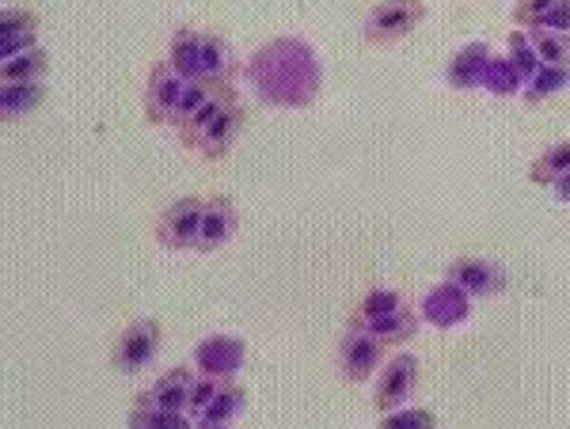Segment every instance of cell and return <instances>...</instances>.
<instances>
[{
    "mask_svg": "<svg viewBox=\"0 0 570 429\" xmlns=\"http://www.w3.org/2000/svg\"><path fill=\"white\" fill-rule=\"evenodd\" d=\"M252 80L274 107H308L320 91V61L308 42L278 39L252 58Z\"/></svg>",
    "mask_w": 570,
    "mask_h": 429,
    "instance_id": "6da1fadb",
    "label": "cell"
},
{
    "mask_svg": "<svg viewBox=\"0 0 570 429\" xmlns=\"http://www.w3.org/2000/svg\"><path fill=\"white\" fill-rule=\"evenodd\" d=\"M426 20L422 0H381L365 16V39L370 42H400Z\"/></svg>",
    "mask_w": 570,
    "mask_h": 429,
    "instance_id": "7a4b0ae2",
    "label": "cell"
},
{
    "mask_svg": "<svg viewBox=\"0 0 570 429\" xmlns=\"http://www.w3.org/2000/svg\"><path fill=\"white\" fill-rule=\"evenodd\" d=\"M156 353H160V323L153 316H141L122 327L110 361H115L118 372H141Z\"/></svg>",
    "mask_w": 570,
    "mask_h": 429,
    "instance_id": "3957f363",
    "label": "cell"
},
{
    "mask_svg": "<svg viewBox=\"0 0 570 429\" xmlns=\"http://www.w3.org/2000/svg\"><path fill=\"white\" fill-rule=\"evenodd\" d=\"M202 209H206L202 198H176L171 206H164L156 217V240L168 251H190L198 243Z\"/></svg>",
    "mask_w": 570,
    "mask_h": 429,
    "instance_id": "277c9868",
    "label": "cell"
},
{
    "mask_svg": "<svg viewBox=\"0 0 570 429\" xmlns=\"http://www.w3.org/2000/svg\"><path fill=\"white\" fill-rule=\"evenodd\" d=\"M240 126H244V107H240V99H236V103H228L217 118H209L202 130L183 137V144H187L190 152H198V157H206V160H220V157H228V149L236 144Z\"/></svg>",
    "mask_w": 570,
    "mask_h": 429,
    "instance_id": "5b68a950",
    "label": "cell"
},
{
    "mask_svg": "<svg viewBox=\"0 0 570 429\" xmlns=\"http://www.w3.org/2000/svg\"><path fill=\"white\" fill-rule=\"evenodd\" d=\"M190 80H183L168 61H156L149 72V84H145V118L153 126H171L176 122V107L187 91Z\"/></svg>",
    "mask_w": 570,
    "mask_h": 429,
    "instance_id": "8992f818",
    "label": "cell"
},
{
    "mask_svg": "<svg viewBox=\"0 0 570 429\" xmlns=\"http://www.w3.org/2000/svg\"><path fill=\"white\" fill-rule=\"evenodd\" d=\"M419 380V358L415 353H395L389 358V365H381V380H376V415H389V410L403 407L415 391Z\"/></svg>",
    "mask_w": 570,
    "mask_h": 429,
    "instance_id": "52a82bcc",
    "label": "cell"
},
{
    "mask_svg": "<svg viewBox=\"0 0 570 429\" xmlns=\"http://www.w3.org/2000/svg\"><path fill=\"white\" fill-rule=\"evenodd\" d=\"M381 365H384V342L376 339V335L362 331V327H354V331L343 339V350H338V369H343V380L362 385V380H370Z\"/></svg>",
    "mask_w": 570,
    "mask_h": 429,
    "instance_id": "ba28073f",
    "label": "cell"
},
{
    "mask_svg": "<svg viewBox=\"0 0 570 429\" xmlns=\"http://www.w3.org/2000/svg\"><path fill=\"white\" fill-rule=\"evenodd\" d=\"M468 312H472V293H464V289L456 286V281H449V278L422 297V319L441 327V331H445V327L464 323Z\"/></svg>",
    "mask_w": 570,
    "mask_h": 429,
    "instance_id": "9c48e42d",
    "label": "cell"
},
{
    "mask_svg": "<svg viewBox=\"0 0 570 429\" xmlns=\"http://www.w3.org/2000/svg\"><path fill=\"white\" fill-rule=\"evenodd\" d=\"M449 281L464 289L472 297H494L505 289V270L491 259H475V255H464V259L449 262Z\"/></svg>",
    "mask_w": 570,
    "mask_h": 429,
    "instance_id": "30bf717a",
    "label": "cell"
},
{
    "mask_svg": "<svg viewBox=\"0 0 570 429\" xmlns=\"http://www.w3.org/2000/svg\"><path fill=\"white\" fill-rule=\"evenodd\" d=\"M198 380V369H190V365H179V369L164 372L160 380L137 396V407H160V410H187L190 407V388H195ZM190 415V410H187Z\"/></svg>",
    "mask_w": 570,
    "mask_h": 429,
    "instance_id": "8fae6325",
    "label": "cell"
},
{
    "mask_svg": "<svg viewBox=\"0 0 570 429\" xmlns=\"http://www.w3.org/2000/svg\"><path fill=\"white\" fill-rule=\"evenodd\" d=\"M236 225H240V217H236V206L228 202V198H206V209H202V228H198V251H220L228 240L236 236Z\"/></svg>",
    "mask_w": 570,
    "mask_h": 429,
    "instance_id": "7c38bea8",
    "label": "cell"
},
{
    "mask_svg": "<svg viewBox=\"0 0 570 429\" xmlns=\"http://www.w3.org/2000/svg\"><path fill=\"white\" fill-rule=\"evenodd\" d=\"M35 39H39V16L31 8H4L0 12V53L4 58L31 50Z\"/></svg>",
    "mask_w": 570,
    "mask_h": 429,
    "instance_id": "4fadbf2b",
    "label": "cell"
},
{
    "mask_svg": "<svg viewBox=\"0 0 570 429\" xmlns=\"http://www.w3.org/2000/svg\"><path fill=\"white\" fill-rule=\"evenodd\" d=\"M198 372H214V377H233L244 361V342L228 339V335H217V339H206L195 353Z\"/></svg>",
    "mask_w": 570,
    "mask_h": 429,
    "instance_id": "5bb4252c",
    "label": "cell"
},
{
    "mask_svg": "<svg viewBox=\"0 0 570 429\" xmlns=\"http://www.w3.org/2000/svg\"><path fill=\"white\" fill-rule=\"evenodd\" d=\"M487 61H491V46L487 42H468L456 50V58L449 61V84L453 88H483V72Z\"/></svg>",
    "mask_w": 570,
    "mask_h": 429,
    "instance_id": "9a60e30c",
    "label": "cell"
},
{
    "mask_svg": "<svg viewBox=\"0 0 570 429\" xmlns=\"http://www.w3.org/2000/svg\"><path fill=\"white\" fill-rule=\"evenodd\" d=\"M236 72V53L233 46H228L220 34L214 31H202V58H198V80H233Z\"/></svg>",
    "mask_w": 570,
    "mask_h": 429,
    "instance_id": "2e32d148",
    "label": "cell"
},
{
    "mask_svg": "<svg viewBox=\"0 0 570 429\" xmlns=\"http://www.w3.org/2000/svg\"><path fill=\"white\" fill-rule=\"evenodd\" d=\"M198 58H202V31L190 23L176 27L168 42V66L179 72L183 80H198Z\"/></svg>",
    "mask_w": 570,
    "mask_h": 429,
    "instance_id": "e0dca14e",
    "label": "cell"
},
{
    "mask_svg": "<svg viewBox=\"0 0 570 429\" xmlns=\"http://www.w3.org/2000/svg\"><path fill=\"white\" fill-rule=\"evenodd\" d=\"M354 327H362V331H370L376 335L384 346H403L407 339H415V331H419V319L411 308H400V312H389V316H376V319H362V323H354Z\"/></svg>",
    "mask_w": 570,
    "mask_h": 429,
    "instance_id": "ac0fdd59",
    "label": "cell"
},
{
    "mask_svg": "<svg viewBox=\"0 0 570 429\" xmlns=\"http://www.w3.org/2000/svg\"><path fill=\"white\" fill-rule=\"evenodd\" d=\"M42 80H16V84H4V91H0V111H4V118H20L35 111L42 103Z\"/></svg>",
    "mask_w": 570,
    "mask_h": 429,
    "instance_id": "d6986e66",
    "label": "cell"
},
{
    "mask_svg": "<svg viewBox=\"0 0 570 429\" xmlns=\"http://www.w3.org/2000/svg\"><path fill=\"white\" fill-rule=\"evenodd\" d=\"M529 42H532V50H537L540 66L570 69V34L544 31V27H532V31H529Z\"/></svg>",
    "mask_w": 570,
    "mask_h": 429,
    "instance_id": "ffe728a7",
    "label": "cell"
},
{
    "mask_svg": "<svg viewBox=\"0 0 570 429\" xmlns=\"http://www.w3.org/2000/svg\"><path fill=\"white\" fill-rule=\"evenodd\" d=\"M567 171H570V141H559V144H551V149H544L537 160H532L529 179L540 182V187H551V182L563 179Z\"/></svg>",
    "mask_w": 570,
    "mask_h": 429,
    "instance_id": "44dd1931",
    "label": "cell"
},
{
    "mask_svg": "<svg viewBox=\"0 0 570 429\" xmlns=\"http://www.w3.org/2000/svg\"><path fill=\"white\" fill-rule=\"evenodd\" d=\"M240 410H244V388L240 385H228V380H225V388L217 391V399L206 410H202L195 422L198 426H225V422H233Z\"/></svg>",
    "mask_w": 570,
    "mask_h": 429,
    "instance_id": "7402d4cb",
    "label": "cell"
},
{
    "mask_svg": "<svg viewBox=\"0 0 570 429\" xmlns=\"http://www.w3.org/2000/svg\"><path fill=\"white\" fill-rule=\"evenodd\" d=\"M46 50L42 46H31V50L16 53V58H4V66H0V77H4V84H16V80H39L46 72Z\"/></svg>",
    "mask_w": 570,
    "mask_h": 429,
    "instance_id": "603a6c76",
    "label": "cell"
},
{
    "mask_svg": "<svg viewBox=\"0 0 570 429\" xmlns=\"http://www.w3.org/2000/svg\"><path fill=\"white\" fill-rule=\"evenodd\" d=\"M521 72L513 69L510 58H491L487 61V72H483V88L491 91V96H518L521 88Z\"/></svg>",
    "mask_w": 570,
    "mask_h": 429,
    "instance_id": "cb8c5ba5",
    "label": "cell"
},
{
    "mask_svg": "<svg viewBox=\"0 0 570 429\" xmlns=\"http://www.w3.org/2000/svg\"><path fill=\"white\" fill-rule=\"evenodd\" d=\"M400 308H407L403 293H395V289H370V293L362 297V305H357L354 323H362V319H376V316H389V312H400Z\"/></svg>",
    "mask_w": 570,
    "mask_h": 429,
    "instance_id": "d4e9b609",
    "label": "cell"
},
{
    "mask_svg": "<svg viewBox=\"0 0 570 429\" xmlns=\"http://www.w3.org/2000/svg\"><path fill=\"white\" fill-rule=\"evenodd\" d=\"M195 418L187 415V410H160V407H134L130 415V426L134 429H153V426H164V429H183L190 426Z\"/></svg>",
    "mask_w": 570,
    "mask_h": 429,
    "instance_id": "484cf974",
    "label": "cell"
},
{
    "mask_svg": "<svg viewBox=\"0 0 570 429\" xmlns=\"http://www.w3.org/2000/svg\"><path fill=\"white\" fill-rule=\"evenodd\" d=\"M570 84V69H559V66H540L537 77L529 80V103H540V99H548L551 91L567 88Z\"/></svg>",
    "mask_w": 570,
    "mask_h": 429,
    "instance_id": "4316f807",
    "label": "cell"
},
{
    "mask_svg": "<svg viewBox=\"0 0 570 429\" xmlns=\"http://www.w3.org/2000/svg\"><path fill=\"white\" fill-rule=\"evenodd\" d=\"M510 61H513V69H518L525 80L537 77L540 58H537V50H532L529 34H521V31H513V34H510Z\"/></svg>",
    "mask_w": 570,
    "mask_h": 429,
    "instance_id": "83f0119b",
    "label": "cell"
},
{
    "mask_svg": "<svg viewBox=\"0 0 570 429\" xmlns=\"http://www.w3.org/2000/svg\"><path fill=\"white\" fill-rule=\"evenodd\" d=\"M225 380L228 377H214V372H198V380H195V388H190V418H198L202 410H206L209 403L217 399V391L225 388Z\"/></svg>",
    "mask_w": 570,
    "mask_h": 429,
    "instance_id": "f1b7e54d",
    "label": "cell"
},
{
    "mask_svg": "<svg viewBox=\"0 0 570 429\" xmlns=\"http://www.w3.org/2000/svg\"><path fill=\"white\" fill-rule=\"evenodd\" d=\"M209 91H214V80H190L187 91H183V99H179V107H176V122H171V126H176V130H179L183 122H187L190 114L198 111L202 103H206Z\"/></svg>",
    "mask_w": 570,
    "mask_h": 429,
    "instance_id": "f546056e",
    "label": "cell"
},
{
    "mask_svg": "<svg viewBox=\"0 0 570 429\" xmlns=\"http://www.w3.org/2000/svg\"><path fill=\"white\" fill-rule=\"evenodd\" d=\"M381 426L389 429V426H434V415L430 410H415V407H407V410H389V415H381Z\"/></svg>",
    "mask_w": 570,
    "mask_h": 429,
    "instance_id": "4dcf8cb0",
    "label": "cell"
},
{
    "mask_svg": "<svg viewBox=\"0 0 570 429\" xmlns=\"http://www.w3.org/2000/svg\"><path fill=\"white\" fill-rule=\"evenodd\" d=\"M556 4H559V0H518V4H513V23L532 27V23L540 20V16L551 12Z\"/></svg>",
    "mask_w": 570,
    "mask_h": 429,
    "instance_id": "1f68e13d",
    "label": "cell"
},
{
    "mask_svg": "<svg viewBox=\"0 0 570 429\" xmlns=\"http://www.w3.org/2000/svg\"><path fill=\"white\" fill-rule=\"evenodd\" d=\"M532 27H544V31H559V34H570V0H559L551 12L540 16Z\"/></svg>",
    "mask_w": 570,
    "mask_h": 429,
    "instance_id": "d6a6232c",
    "label": "cell"
},
{
    "mask_svg": "<svg viewBox=\"0 0 570 429\" xmlns=\"http://www.w3.org/2000/svg\"><path fill=\"white\" fill-rule=\"evenodd\" d=\"M551 187H556V198H559V202H567V206H570V171H567L563 179L551 182Z\"/></svg>",
    "mask_w": 570,
    "mask_h": 429,
    "instance_id": "836d02e7",
    "label": "cell"
}]
</instances>
